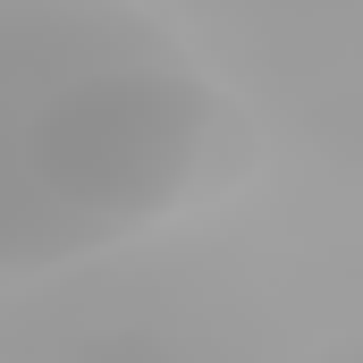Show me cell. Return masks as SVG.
I'll list each match as a JSON object with an SVG mask.
<instances>
[{"mask_svg": "<svg viewBox=\"0 0 363 363\" xmlns=\"http://www.w3.org/2000/svg\"><path fill=\"white\" fill-rule=\"evenodd\" d=\"M254 178V118L152 0H0V279L118 254Z\"/></svg>", "mask_w": 363, "mask_h": 363, "instance_id": "1", "label": "cell"}, {"mask_svg": "<svg viewBox=\"0 0 363 363\" xmlns=\"http://www.w3.org/2000/svg\"><path fill=\"white\" fill-rule=\"evenodd\" d=\"M313 363H355V338H330V347H321Z\"/></svg>", "mask_w": 363, "mask_h": 363, "instance_id": "2", "label": "cell"}]
</instances>
